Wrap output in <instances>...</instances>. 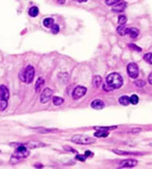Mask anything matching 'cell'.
<instances>
[{
	"label": "cell",
	"instance_id": "cell-1",
	"mask_svg": "<svg viewBox=\"0 0 152 169\" xmlns=\"http://www.w3.org/2000/svg\"><path fill=\"white\" fill-rule=\"evenodd\" d=\"M123 84V79L120 74L117 73H112L106 76V84L109 87L111 90L119 89Z\"/></svg>",
	"mask_w": 152,
	"mask_h": 169
},
{
	"label": "cell",
	"instance_id": "cell-2",
	"mask_svg": "<svg viewBox=\"0 0 152 169\" xmlns=\"http://www.w3.org/2000/svg\"><path fill=\"white\" fill-rule=\"evenodd\" d=\"M11 145L17 146L15 153L12 156V159H15V162H19L22 158H26L27 157L30 155V151H29L28 148L26 147L23 145H21V143H20V144H15V143L11 144Z\"/></svg>",
	"mask_w": 152,
	"mask_h": 169
},
{
	"label": "cell",
	"instance_id": "cell-3",
	"mask_svg": "<svg viewBox=\"0 0 152 169\" xmlns=\"http://www.w3.org/2000/svg\"><path fill=\"white\" fill-rule=\"evenodd\" d=\"M34 76H35V69L32 65L27 66L26 69L23 72H21L19 75L21 81H24L27 84L32 83V80L34 79Z\"/></svg>",
	"mask_w": 152,
	"mask_h": 169
},
{
	"label": "cell",
	"instance_id": "cell-4",
	"mask_svg": "<svg viewBox=\"0 0 152 169\" xmlns=\"http://www.w3.org/2000/svg\"><path fill=\"white\" fill-rule=\"evenodd\" d=\"M71 141L75 144H79V145H90V144H94L95 142V140L94 138L89 137L86 135L75 134L72 137Z\"/></svg>",
	"mask_w": 152,
	"mask_h": 169
},
{
	"label": "cell",
	"instance_id": "cell-5",
	"mask_svg": "<svg viewBox=\"0 0 152 169\" xmlns=\"http://www.w3.org/2000/svg\"><path fill=\"white\" fill-rule=\"evenodd\" d=\"M127 72L132 79H136L139 76V67L135 63H130L127 67Z\"/></svg>",
	"mask_w": 152,
	"mask_h": 169
},
{
	"label": "cell",
	"instance_id": "cell-6",
	"mask_svg": "<svg viewBox=\"0 0 152 169\" xmlns=\"http://www.w3.org/2000/svg\"><path fill=\"white\" fill-rule=\"evenodd\" d=\"M87 92V89L84 87V86H82V85H78L74 88V90L73 91V94H72V96L74 100H78L79 98L83 97Z\"/></svg>",
	"mask_w": 152,
	"mask_h": 169
},
{
	"label": "cell",
	"instance_id": "cell-7",
	"mask_svg": "<svg viewBox=\"0 0 152 169\" xmlns=\"http://www.w3.org/2000/svg\"><path fill=\"white\" fill-rule=\"evenodd\" d=\"M53 96V90H51L50 88H45L43 91H42L41 97H40V101L42 103H47L48 101L51 99Z\"/></svg>",
	"mask_w": 152,
	"mask_h": 169
},
{
	"label": "cell",
	"instance_id": "cell-8",
	"mask_svg": "<svg viewBox=\"0 0 152 169\" xmlns=\"http://www.w3.org/2000/svg\"><path fill=\"white\" fill-rule=\"evenodd\" d=\"M138 162L134 159H126L120 162V168H134L135 167Z\"/></svg>",
	"mask_w": 152,
	"mask_h": 169
},
{
	"label": "cell",
	"instance_id": "cell-9",
	"mask_svg": "<svg viewBox=\"0 0 152 169\" xmlns=\"http://www.w3.org/2000/svg\"><path fill=\"white\" fill-rule=\"evenodd\" d=\"M21 145H25L28 149H36V148H40L46 145L44 143L39 142V141H30V142L27 143H21Z\"/></svg>",
	"mask_w": 152,
	"mask_h": 169
},
{
	"label": "cell",
	"instance_id": "cell-10",
	"mask_svg": "<svg viewBox=\"0 0 152 169\" xmlns=\"http://www.w3.org/2000/svg\"><path fill=\"white\" fill-rule=\"evenodd\" d=\"M10 98V91L5 85H0V99L8 101Z\"/></svg>",
	"mask_w": 152,
	"mask_h": 169
},
{
	"label": "cell",
	"instance_id": "cell-11",
	"mask_svg": "<svg viewBox=\"0 0 152 169\" xmlns=\"http://www.w3.org/2000/svg\"><path fill=\"white\" fill-rule=\"evenodd\" d=\"M104 102H103V101L100 100V99H95L92 102H91V104H90V107L93 108V109H96V110H101V109H102L103 107H104Z\"/></svg>",
	"mask_w": 152,
	"mask_h": 169
},
{
	"label": "cell",
	"instance_id": "cell-12",
	"mask_svg": "<svg viewBox=\"0 0 152 169\" xmlns=\"http://www.w3.org/2000/svg\"><path fill=\"white\" fill-rule=\"evenodd\" d=\"M126 9V3L124 2H119L116 4V5L112 8V11L115 13H122Z\"/></svg>",
	"mask_w": 152,
	"mask_h": 169
},
{
	"label": "cell",
	"instance_id": "cell-13",
	"mask_svg": "<svg viewBox=\"0 0 152 169\" xmlns=\"http://www.w3.org/2000/svg\"><path fill=\"white\" fill-rule=\"evenodd\" d=\"M129 27L124 26V25H120L117 28V32L118 33V35L121 36V37H123L128 34V32H129Z\"/></svg>",
	"mask_w": 152,
	"mask_h": 169
},
{
	"label": "cell",
	"instance_id": "cell-14",
	"mask_svg": "<svg viewBox=\"0 0 152 169\" xmlns=\"http://www.w3.org/2000/svg\"><path fill=\"white\" fill-rule=\"evenodd\" d=\"M128 34L130 36L131 38H136L140 35V31L136 28H129Z\"/></svg>",
	"mask_w": 152,
	"mask_h": 169
},
{
	"label": "cell",
	"instance_id": "cell-15",
	"mask_svg": "<svg viewBox=\"0 0 152 169\" xmlns=\"http://www.w3.org/2000/svg\"><path fill=\"white\" fill-rule=\"evenodd\" d=\"M44 79H42V78H38L37 80V83H36V85H35V90H36V92H39L41 89H42V85L44 84Z\"/></svg>",
	"mask_w": 152,
	"mask_h": 169
},
{
	"label": "cell",
	"instance_id": "cell-16",
	"mask_svg": "<svg viewBox=\"0 0 152 169\" xmlns=\"http://www.w3.org/2000/svg\"><path fill=\"white\" fill-rule=\"evenodd\" d=\"M117 126H95L94 129L95 130H105V131H109V130H113L117 129Z\"/></svg>",
	"mask_w": 152,
	"mask_h": 169
},
{
	"label": "cell",
	"instance_id": "cell-17",
	"mask_svg": "<svg viewBox=\"0 0 152 169\" xmlns=\"http://www.w3.org/2000/svg\"><path fill=\"white\" fill-rule=\"evenodd\" d=\"M43 25L47 28H51L54 25V20L53 18H46L43 21Z\"/></svg>",
	"mask_w": 152,
	"mask_h": 169
},
{
	"label": "cell",
	"instance_id": "cell-18",
	"mask_svg": "<svg viewBox=\"0 0 152 169\" xmlns=\"http://www.w3.org/2000/svg\"><path fill=\"white\" fill-rule=\"evenodd\" d=\"M113 152L117 155H141L139 152H130V151H120V150H113Z\"/></svg>",
	"mask_w": 152,
	"mask_h": 169
},
{
	"label": "cell",
	"instance_id": "cell-19",
	"mask_svg": "<svg viewBox=\"0 0 152 169\" xmlns=\"http://www.w3.org/2000/svg\"><path fill=\"white\" fill-rule=\"evenodd\" d=\"M109 133L108 131H105V130H96V132L95 133V136L98 138H106L108 136Z\"/></svg>",
	"mask_w": 152,
	"mask_h": 169
},
{
	"label": "cell",
	"instance_id": "cell-20",
	"mask_svg": "<svg viewBox=\"0 0 152 169\" xmlns=\"http://www.w3.org/2000/svg\"><path fill=\"white\" fill-rule=\"evenodd\" d=\"M119 103H120L121 105L123 106H128L129 103H130V101H129V96H121L120 98H119Z\"/></svg>",
	"mask_w": 152,
	"mask_h": 169
},
{
	"label": "cell",
	"instance_id": "cell-21",
	"mask_svg": "<svg viewBox=\"0 0 152 169\" xmlns=\"http://www.w3.org/2000/svg\"><path fill=\"white\" fill-rule=\"evenodd\" d=\"M38 14H39V10L36 6H33L29 10V15L32 17H37Z\"/></svg>",
	"mask_w": 152,
	"mask_h": 169
},
{
	"label": "cell",
	"instance_id": "cell-22",
	"mask_svg": "<svg viewBox=\"0 0 152 169\" xmlns=\"http://www.w3.org/2000/svg\"><path fill=\"white\" fill-rule=\"evenodd\" d=\"M101 81H102V79H101V77L99 76V75H95L94 76V78H93V85H94L95 87H99L100 84H101Z\"/></svg>",
	"mask_w": 152,
	"mask_h": 169
},
{
	"label": "cell",
	"instance_id": "cell-23",
	"mask_svg": "<svg viewBox=\"0 0 152 169\" xmlns=\"http://www.w3.org/2000/svg\"><path fill=\"white\" fill-rule=\"evenodd\" d=\"M64 101V99L59 96H54L53 98V102L55 106H60L62 105Z\"/></svg>",
	"mask_w": 152,
	"mask_h": 169
},
{
	"label": "cell",
	"instance_id": "cell-24",
	"mask_svg": "<svg viewBox=\"0 0 152 169\" xmlns=\"http://www.w3.org/2000/svg\"><path fill=\"white\" fill-rule=\"evenodd\" d=\"M37 130L40 133H50V132H58L57 129H46V128H38Z\"/></svg>",
	"mask_w": 152,
	"mask_h": 169
},
{
	"label": "cell",
	"instance_id": "cell-25",
	"mask_svg": "<svg viewBox=\"0 0 152 169\" xmlns=\"http://www.w3.org/2000/svg\"><path fill=\"white\" fill-rule=\"evenodd\" d=\"M129 101L130 103L134 104V105H136L139 102V96L137 95H132L131 97L129 98Z\"/></svg>",
	"mask_w": 152,
	"mask_h": 169
},
{
	"label": "cell",
	"instance_id": "cell-26",
	"mask_svg": "<svg viewBox=\"0 0 152 169\" xmlns=\"http://www.w3.org/2000/svg\"><path fill=\"white\" fill-rule=\"evenodd\" d=\"M144 59L146 61L147 63L151 64L152 63V53H148L146 54H145L144 56Z\"/></svg>",
	"mask_w": 152,
	"mask_h": 169
},
{
	"label": "cell",
	"instance_id": "cell-27",
	"mask_svg": "<svg viewBox=\"0 0 152 169\" xmlns=\"http://www.w3.org/2000/svg\"><path fill=\"white\" fill-rule=\"evenodd\" d=\"M7 106H8V102H7V101L0 99V110H1V111L5 110V108L7 107Z\"/></svg>",
	"mask_w": 152,
	"mask_h": 169
},
{
	"label": "cell",
	"instance_id": "cell-28",
	"mask_svg": "<svg viewBox=\"0 0 152 169\" xmlns=\"http://www.w3.org/2000/svg\"><path fill=\"white\" fill-rule=\"evenodd\" d=\"M127 23V17L125 15H120L118 17V24L119 25H125Z\"/></svg>",
	"mask_w": 152,
	"mask_h": 169
},
{
	"label": "cell",
	"instance_id": "cell-29",
	"mask_svg": "<svg viewBox=\"0 0 152 169\" xmlns=\"http://www.w3.org/2000/svg\"><path fill=\"white\" fill-rule=\"evenodd\" d=\"M134 84L138 87H144L145 85V82L142 79H137L136 81H134Z\"/></svg>",
	"mask_w": 152,
	"mask_h": 169
},
{
	"label": "cell",
	"instance_id": "cell-30",
	"mask_svg": "<svg viewBox=\"0 0 152 169\" xmlns=\"http://www.w3.org/2000/svg\"><path fill=\"white\" fill-rule=\"evenodd\" d=\"M121 0H106V5L108 6H112V5H114L116 4H117V3H119Z\"/></svg>",
	"mask_w": 152,
	"mask_h": 169
},
{
	"label": "cell",
	"instance_id": "cell-31",
	"mask_svg": "<svg viewBox=\"0 0 152 169\" xmlns=\"http://www.w3.org/2000/svg\"><path fill=\"white\" fill-rule=\"evenodd\" d=\"M129 47L131 48V49H134V51H137V52H141L142 49L140 47H138L137 45L135 44H133V43H130V44H129Z\"/></svg>",
	"mask_w": 152,
	"mask_h": 169
},
{
	"label": "cell",
	"instance_id": "cell-32",
	"mask_svg": "<svg viewBox=\"0 0 152 169\" xmlns=\"http://www.w3.org/2000/svg\"><path fill=\"white\" fill-rule=\"evenodd\" d=\"M51 30H52V32L53 34H58L59 32V26L58 25H53V26L51 27Z\"/></svg>",
	"mask_w": 152,
	"mask_h": 169
},
{
	"label": "cell",
	"instance_id": "cell-33",
	"mask_svg": "<svg viewBox=\"0 0 152 169\" xmlns=\"http://www.w3.org/2000/svg\"><path fill=\"white\" fill-rule=\"evenodd\" d=\"M75 159L76 160H79V161H81V162H84L85 159H86V157L84 155H77L75 157Z\"/></svg>",
	"mask_w": 152,
	"mask_h": 169
},
{
	"label": "cell",
	"instance_id": "cell-34",
	"mask_svg": "<svg viewBox=\"0 0 152 169\" xmlns=\"http://www.w3.org/2000/svg\"><path fill=\"white\" fill-rule=\"evenodd\" d=\"M64 149H65L66 151H71V152H76V151L73 150V148L70 147V146H68V145H65V146H64Z\"/></svg>",
	"mask_w": 152,
	"mask_h": 169
},
{
	"label": "cell",
	"instance_id": "cell-35",
	"mask_svg": "<svg viewBox=\"0 0 152 169\" xmlns=\"http://www.w3.org/2000/svg\"><path fill=\"white\" fill-rule=\"evenodd\" d=\"M84 156H85L86 157H92V156H93V153H92L91 151H86L85 153H84Z\"/></svg>",
	"mask_w": 152,
	"mask_h": 169
},
{
	"label": "cell",
	"instance_id": "cell-36",
	"mask_svg": "<svg viewBox=\"0 0 152 169\" xmlns=\"http://www.w3.org/2000/svg\"><path fill=\"white\" fill-rule=\"evenodd\" d=\"M148 80H149V83L151 84V85L152 84V74L151 73V74L149 75V78H148Z\"/></svg>",
	"mask_w": 152,
	"mask_h": 169
},
{
	"label": "cell",
	"instance_id": "cell-37",
	"mask_svg": "<svg viewBox=\"0 0 152 169\" xmlns=\"http://www.w3.org/2000/svg\"><path fill=\"white\" fill-rule=\"evenodd\" d=\"M74 1L79 2V3H85V2H87V0H74Z\"/></svg>",
	"mask_w": 152,
	"mask_h": 169
},
{
	"label": "cell",
	"instance_id": "cell-38",
	"mask_svg": "<svg viewBox=\"0 0 152 169\" xmlns=\"http://www.w3.org/2000/svg\"><path fill=\"white\" fill-rule=\"evenodd\" d=\"M58 3H59L60 4H63L65 3V0H59V1H58Z\"/></svg>",
	"mask_w": 152,
	"mask_h": 169
},
{
	"label": "cell",
	"instance_id": "cell-39",
	"mask_svg": "<svg viewBox=\"0 0 152 169\" xmlns=\"http://www.w3.org/2000/svg\"><path fill=\"white\" fill-rule=\"evenodd\" d=\"M35 167H38V168H42V167H43L42 165H35Z\"/></svg>",
	"mask_w": 152,
	"mask_h": 169
}]
</instances>
